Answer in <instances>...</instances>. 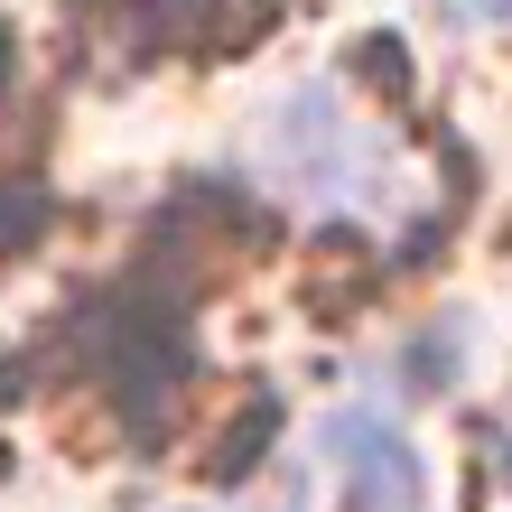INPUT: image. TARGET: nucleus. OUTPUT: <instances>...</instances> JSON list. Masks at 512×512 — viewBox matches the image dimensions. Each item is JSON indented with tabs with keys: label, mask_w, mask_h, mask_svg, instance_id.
I'll return each instance as SVG.
<instances>
[{
	"label": "nucleus",
	"mask_w": 512,
	"mask_h": 512,
	"mask_svg": "<svg viewBox=\"0 0 512 512\" xmlns=\"http://www.w3.org/2000/svg\"><path fill=\"white\" fill-rule=\"evenodd\" d=\"M326 457L345 466V485H354L364 512H429L419 457H410V438L391 429L382 410H336V419H326Z\"/></svg>",
	"instance_id": "nucleus-1"
},
{
	"label": "nucleus",
	"mask_w": 512,
	"mask_h": 512,
	"mask_svg": "<svg viewBox=\"0 0 512 512\" xmlns=\"http://www.w3.org/2000/svg\"><path fill=\"white\" fill-rule=\"evenodd\" d=\"M485 10H494V19H512V0H485Z\"/></svg>",
	"instance_id": "nucleus-2"
}]
</instances>
